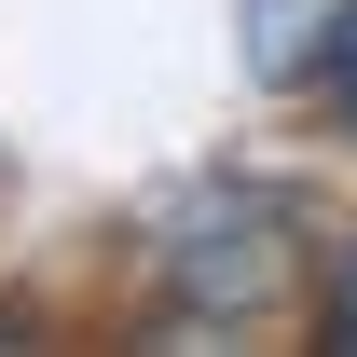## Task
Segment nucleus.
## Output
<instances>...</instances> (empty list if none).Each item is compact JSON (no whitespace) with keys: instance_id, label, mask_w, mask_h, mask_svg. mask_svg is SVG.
Instances as JSON below:
<instances>
[{"instance_id":"obj_3","label":"nucleus","mask_w":357,"mask_h":357,"mask_svg":"<svg viewBox=\"0 0 357 357\" xmlns=\"http://www.w3.org/2000/svg\"><path fill=\"white\" fill-rule=\"evenodd\" d=\"M330 344H357V248L330 261Z\"/></svg>"},{"instance_id":"obj_2","label":"nucleus","mask_w":357,"mask_h":357,"mask_svg":"<svg viewBox=\"0 0 357 357\" xmlns=\"http://www.w3.org/2000/svg\"><path fill=\"white\" fill-rule=\"evenodd\" d=\"M234 42L261 96H330L357 55V0H234Z\"/></svg>"},{"instance_id":"obj_4","label":"nucleus","mask_w":357,"mask_h":357,"mask_svg":"<svg viewBox=\"0 0 357 357\" xmlns=\"http://www.w3.org/2000/svg\"><path fill=\"white\" fill-rule=\"evenodd\" d=\"M330 110H344V137H357V55H344V83H330Z\"/></svg>"},{"instance_id":"obj_1","label":"nucleus","mask_w":357,"mask_h":357,"mask_svg":"<svg viewBox=\"0 0 357 357\" xmlns=\"http://www.w3.org/2000/svg\"><path fill=\"white\" fill-rule=\"evenodd\" d=\"M303 206L275 178H206L165 234H151V316H206V330H248L303 289Z\"/></svg>"}]
</instances>
